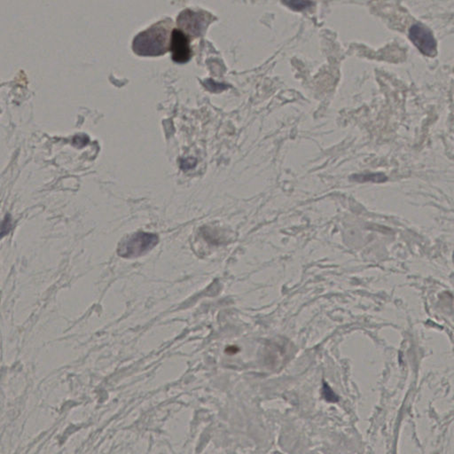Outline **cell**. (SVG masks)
Instances as JSON below:
<instances>
[{
  "instance_id": "6da1fadb",
  "label": "cell",
  "mask_w": 454,
  "mask_h": 454,
  "mask_svg": "<svg viewBox=\"0 0 454 454\" xmlns=\"http://www.w3.org/2000/svg\"><path fill=\"white\" fill-rule=\"evenodd\" d=\"M169 30L166 21H159L134 39V52L143 56H156L166 53L169 48Z\"/></svg>"
},
{
  "instance_id": "7a4b0ae2",
  "label": "cell",
  "mask_w": 454,
  "mask_h": 454,
  "mask_svg": "<svg viewBox=\"0 0 454 454\" xmlns=\"http://www.w3.org/2000/svg\"><path fill=\"white\" fill-rule=\"evenodd\" d=\"M158 242L159 237L157 234L137 232L124 238L119 243L117 248V254L123 258L141 257L153 250Z\"/></svg>"
},
{
  "instance_id": "3957f363",
  "label": "cell",
  "mask_w": 454,
  "mask_h": 454,
  "mask_svg": "<svg viewBox=\"0 0 454 454\" xmlns=\"http://www.w3.org/2000/svg\"><path fill=\"white\" fill-rule=\"evenodd\" d=\"M409 38L413 45L427 56L437 55V40L430 28L422 23L412 25L409 30Z\"/></svg>"
},
{
  "instance_id": "277c9868",
  "label": "cell",
  "mask_w": 454,
  "mask_h": 454,
  "mask_svg": "<svg viewBox=\"0 0 454 454\" xmlns=\"http://www.w3.org/2000/svg\"><path fill=\"white\" fill-rule=\"evenodd\" d=\"M169 49L172 53V60L178 63H185L190 60L192 51L189 39L182 30L173 29L169 40Z\"/></svg>"
},
{
  "instance_id": "5b68a950",
  "label": "cell",
  "mask_w": 454,
  "mask_h": 454,
  "mask_svg": "<svg viewBox=\"0 0 454 454\" xmlns=\"http://www.w3.org/2000/svg\"><path fill=\"white\" fill-rule=\"evenodd\" d=\"M178 23L181 28L194 36H200L205 26V18L202 14L191 10L182 12L178 19Z\"/></svg>"
},
{
  "instance_id": "8992f818",
  "label": "cell",
  "mask_w": 454,
  "mask_h": 454,
  "mask_svg": "<svg viewBox=\"0 0 454 454\" xmlns=\"http://www.w3.org/2000/svg\"><path fill=\"white\" fill-rule=\"evenodd\" d=\"M351 180L357 182H374V183H381L385 182L388 180L387 177L383 173H368V174H359L351 177Z\"/></svg>"
},
{
  "instance_id": "52a82bcc",
  "label": "cell",
  "mask_w": 454,
  "mask_h": 454,
  "mask_svg": "<svg viewBox=\"0 0 454 454\" xmlns=\"http://www.w3.org/2000/svg\"><path fill=\"white\" fill-rule=\"evenodd\" d=\"M284 4L287 5L288 7H290L293 10L296 11L304 10V9H306L308 7H310V6L313 5L312 2L303 1V0H292V1L284 2Z\"/></svg>"
},
{
  "instance_id": "ba28073f",
  "label": "cell",
  "mask_w": 454,
  "mask_h": 454,
  "mask_svg": "<svg viewBox=\"0 0 454 454\" xmlns=\"http://www.w3.org/2000/svg\"><path fill=\"white\" fill-rule=\"evenodd\" d=\"M203 85H204L206 88L208 89L209 92H222V91H225V90H226V89L229 87L227 85L217 83V82L212 80V79H207V80L203 83Z\"/></svg>"
},
{
  "instance_id": "9c48e42d",
  "label": "cell",
  "mask_w": 454,
  "mask_h": 454,
  "mask_svg": "<svg viewBox=\"0 0 454 454\" xmlns=\"http://www.w3.org/2000/svg\"><path fill=\"white\" fill-rule=\"evenodd\" d=\"M12 226V222H11L10 216L8 215L6 217V219L4 220L3 225H2V233L1 235L3 237L7 232H9V230Z\"/></svg>"
},
{
  "instance_id": "30bf717a",
  "label": "cell",
  "mask_w": 454,
  "mask_h": 454,
  "mask_svg": "<svg viewBox=\"0 0 454 454\" xmlns=\"http://www.w3.org/2000/svg\"><path fill=\"white\" fill-rule=\"evenodd\" d=\"M196 164V160L195 159H187L185 162L183 163L184 169H191V168H193L194 166H195Z\"/></svg>"
},
{
  "instance_id": "8fae6325",
  "label": "cell",
  "mask_w": 454,
  "mask_h": 454,
  "mask_svg": "<svg viewBox=\"0 0 454 454\" xmlns=\"http://www.w3.org/2000/svg\"><path fill=\"white\" fill-rule=\"evenodd\" d=\"M239 350L234 347V346H231V347H228V348H226V353H228V354H234L236 352H238Z\"/></svg>"
}]
</instances>
